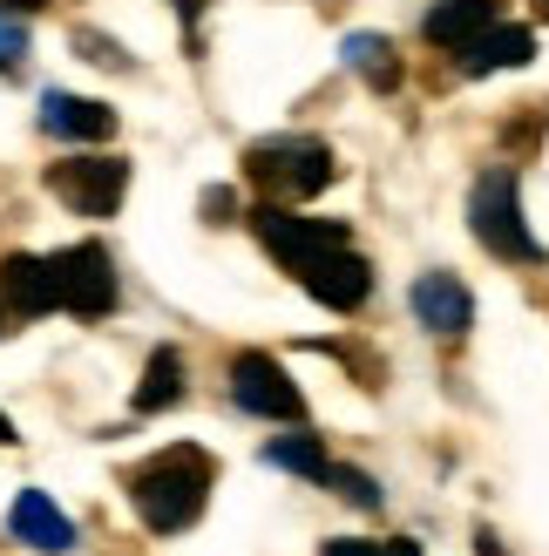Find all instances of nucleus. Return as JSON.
I'll return each instance as SVG.
<instances>
[{"instance_id":"nucleus-11","label":"nucleus","mask_w":549,"mask_h":556,"mask_svg":"<svg viewBox=\"0 0 549 556\" xmlns=\"http://www.w3.org/2000/svg\"><path fill=\"white\" fill-rule=\"evenodd\" d=\"M414 313H421V326L455 340V332H469L475 299H469V286H461L455 271H427V278H414Z\"/></svg>"},{"instance_id":"nucleus-23","label":"nucleus","mask_w":549,"mask_h":556,"mask_svg":"<svg viewBox=\"0 0 549 556\" xmlns=\"http://www.w3.org/2000/svg\"><path fill=\"white\" fill-rule=\"evenodd\" d=\"M380 556H421V543H407V536H394V543H380Z\"/></svg>"},{"instance_id":"nucleus-16","label":"nucleus","mask_w":549,"mask_h":556,"mask_svg":"<svg viewBox=\"0 0 549 556\" xmlns=\"http://www.w3.org/2000/svg\"><path fill=\"white\" fill-rule=\"evenodd\" d=\"M346 68L353 75H367L373 89H400V62H394V48L380 41V35H346Z\"/></svg>"},{"instance_id":"nucleus-1","label":"nucleus","mask_w":549,"mask_h":556,"mask_svg":"<svg viewBox=\"0 0 549 556\" xmlns=\"http://www.w3.org/2000/svg\"><path fill=\"white\" fill-rule=\"evenodd\" d=\"M129 503H136V516H143L156 536L190 530V522L204 516V503H210V455L204 448H163L156 462L136 468Z\"/></svg>"},{"instance_id":"nucleus-26","label":"nucleus","mask_w":549,"mask_h":556,"mask_svg":"<svg viewBox=\"0 0 549 556\" xmlns=\"http://www.w3.org/2000/svg\"><path fill=\"white\" fill-rule=\"evenodd\" d=\"M14 441H21V434H14V421H8V414H0V448H14Z\"/></svg>"},{"instance_id":"nucleus-6","label":"nucleus","mask_w":549,"mask_h":556,"mask_svg":"<svg viewBox=\"0 0 549 556\" xmlns=\"http://www.w3.org/2000/svg\"><path fill=\"white\" fill-rule=\"evenodd\" d=\"M252 225H258V238H265V252L279 258L285 271H298L306 258H319V252H333V244H346L340 225H325V217H292L285 204L252 211Z\"/></svg>"},{"instance_id":"nucleus-8","label":"nucleus","mask_w":549,"mask_h":556,"mask_svg":"<svg viewBox=\"0 0 549 556\" xmlns=\"http://www.w3.org/2000/svg\"><path fill=\"white\" fill-rule=\"evenodd\" d=\"M292 278H298V286H306L319 305H333V313H353V305H367V292H373L367 258H360V252H346V244H333V252L306 258Z\"/></svg>"},{"instance_id":"nucleus-19","label":"nucleus","mask_w":549,"mask_h":556,"mask_svg":"<svg viewBox=\"0 0 549 556\" xmlns=\"http://www.w3.org/2000/svg\"><path fill=\"white\" fill-rule=\"evenodd\" d=\"M21 54H27V27H21V14L0 8V68H21Z\"/></svg>"},{"instance_id":"nucleus-20","label":"nucleus","mask_w":549,"mask_h":556,"mask_svg":"<svg viewBox=\"0 0 549 556\" xmlns=\"http://www.w3.org/2000/svg\"><path fill=\"white\" fill-rule=\"evenodd\" d=\"M81 48H89V54H95L102 68H129V54H123L116 41H102V35H81Z\"/></svg>"},{"instance_id":"nucleus-3","label":"nucleus","mask_w":549,"mask_h":556,"mask_svg":"<svg viewBox=\"0 0 549 556\" xmlns=\"http://www.w3.org/2000/svg\"><path fill=\"white\" fill-rule=\"evenodd\" d=\"M469 225L496 258H542V244L523 225V190H515V170H488L475 184V204H469Z\"/></svg>"},{"instance_id":"nucleus-7","label":"nucleus","mask_w":549,"mask_h":556,"mask_svg":"<svg viewBox=\"0 0 549 556\" xmlns=\"http://www.w3.org/2000/svg\"><path fill=\"white\" fill-rule=\"evenodd\" d=\"M54 286H62V305L81 319H102L116 305V265H108L102 244H75V252L54 258Z\"/></svg>"},{"instance_id":"nucleus-15","label":"nucleus","mask_w":549,"mask_h":556,"mask_svg":"<svg viewBox=\"0 0 549 556\" xmlns=\"http://www.w3.org/2000/svg\"><path fill=\"white\" fill-rule=\"evenodd\" d=\"M177 401H183V359H177V346H156L143 367V387H136V414H163Z\"/></svg>"},{"instance_id":"nucleus-27","label":"nucleus","mask_w":549,"mask_h":556,"mask_svg":"<svg viewBox=\"0 0 549 556\" xmlns=\"http://www.w3.org/2000/svg\"><path fill=\"white\" fill-rule=\"evenodd\" d=\"M0 332H8V313H0Z\"/></svg>"},{"instance_id":"nucleus-2","label":"nucleus","mask_w":549,"mask_h":556,"mask_svg":"<svg viewBox=\"0 0 549 556\" xmlns=\"http://www.w3.org/2000/svg\"><path fill=\"white\" fill-rule=\"evenodd\" d=\"M244 170L271 204H306L333 184V150L312 143V136H265V143L244 150Z\"/></svg>"},{"instance_id":"nucleus-4","label":"nucleus","mask_w":549,"mask_h":556,"mask_svg":"<svg viewBox=\"0 0 549 556\" xmlns=\"http://www.w3.org/2000/svg\"><path fill=\"white\" fill-rule=\"evenodd\" d=\"M48 190L81 217H116L123 190H129V163L123 156H68L48 170Z\"/></svg>"},{"instance_id":"nucleus-13","label":"nucleus","mask_w":549,"mask_h":556,"mask_svg":"<svg viewBox=\"0 0 549 556\" xmlns=\"http://www.w3.org/2000/svg\"><path fill=\"white\" fill-rule=\"evenodd\" d=\"M536 62V35L529 27H488L461 48V68L469 75H502V68H529Z\"/></svg>"},{"instance_id":"nucleus-17","label":"nucleus","mask_w":549,"mask_h":556,"mask_svg":"<svg viewBox=\"0 0 549 556\" xmlns=\"http://www.w3.org/2000/svg\"><path fill=\"white\" fill-rule=\"evenodd\" d=\"M271 462L292 468V476H312V482H325V468H333L312 434H285V441H271Z\"/></svg>"},{"instance_id":"nucleus-21","label":"nucleus","mask_w":549,"mask_h":556,"mask_svg":"<svg viewBox=\"0 0 549 556\" xmlns=\"http://www.w3.org/2000/svg\"><path fill=\"white\" fill-rule=\"evenodd\" d=\"M325 556H380V543H360V536H333Z\"/></svg>"},{"instance_id":"nucleus-28","label":"nucleus","mask_w":549,"mask_h":556,"mask_svg":"<svg viewBox=\"0 0 549 556\" xmlns=\"http://www.w3.org/2000/svg\"><path fill=\"white\" fill-rule=\"evenodd\" d=\"M536 8H542V14H549V0H536Z\"/></svg>"},{"instance_id":"nucleus-24","label":"nucleus","mask_w":549,"mask_h":556,"mask_svg":"<svg viewBox=\"0 0 549 556\" xmlns=\"http://www.w3.org/2000/svg\"><path fill=\"white\" fill-rule=\"evenodd\" d=\"M170 8H177V14H183V21H197V14H204V8H210V0H170Z\"/></svg>"},{"instance_id":"nucleus-12","label":"nucleus","mask_w":549,"mask_h":556,"mask_svg":"<svg viewBox=\"0 0 549 556\" xmlns=\"http://www.w3.org/2000/svg\"><path fill=\"white\" fill-rule=\"evenodd\" d=\"M41 129H48V136H68V143H102V136H116V109L54 89V96L41 102Z\"/></svg>"},{"instance_id":"nucleus-14","label":"nucleus","mask_w":549,"mask_h":556,"mask_svg":"<svg viewBox=\"0 0 549 556\" xmlns=\"http://www.w3.org/2000/svg\"><path fill=\"white\" fill-rule=\"evenodd\" d=\"M488 27H496V0H442V8L421 21V35L434 48H455L461 54L475 35H488Z\"/></svg>"},{"instance_id":"nucleus-10","label":"nucleus","mask_w":549,"mask_h":556,"mask_svg":"<svg viewBox=\"0 0 549 556\" xmlns=\"http://www.w3.org/2000/svg\"><path fill=\"white\" fill-rule=\"evenodd\" d=\"M8 530L21 536V543H35V549H48V556H62V549H75V522L48 503V489H21L14 495V509H8Z\"/></svg>"},{"instance_id":"nucleus-25","label":"nucleus","mask_w":549,"mask_h":556,"mask_svg":"<svg viewBox=\"0 0 549 556\" xmlns=\"http://www.w3.org/2000/svg\"><path fill=\"white\" fill-rule=\"evenodd\" d=\"M0 8H8V14H35L41 0H0Z\"/></svg>"},{"instance_id":"nucleus-18","label":"nucleus","mask_w":549,"mask_h":556,"mask_svg":"<svg viewBox=\"0 0 549 556\" xmlns=\"http://www.w3.org/2000/svg\"><path fill=\"white\" fill-rule=\"evenodd\" d=\"M325 482H333L346 503H360V509H373V503H380V489L360 476V468H340V462H333V468H325Z\"/></svg>"},{"instance_id":"nucleus-5","label":"nucleus","mask_w":549,"mask_h":556,"mask_svg":"<svg viewBox=\"0 0 549 556\" xmlns=\"http://www.w3.org/2000/svg\"><path fill=\"white\" fill-rule=\"evenodd\" d=\"M231 401L244 414H265V421H298V414H306L298 387L285 380V367L271 353H238L231 359Z\"/></svg>"},{"instance_id":"nucleus-9","label":"nucleus","mask_w":549,"mask_h":556,"mask_svg":"<svg viewBox=\"0 0 549 556\" xmlns=\"http://www.w3.org/2000/svg\"><path fill=\"white\" fill-rule=\"evenodd\" d=\"M0 292H8L14 313L41 319L62 305V286H54V258H35V252H14L8 265H0Z\"/></svg>"},{"instance_id":"nucleus-22","label":"nucleus","mask_w":549,"mask_h":556,"mask_svg":"<svg viewBox=\"0 0 549 556\" xmlns=\"http://www.w3.org/2000/svg\"><path fill=\"white\" fill-rule=\"evenodd\" d=\"M475 556H509V549H502V536H496V530H475Z\"/></svg>"}]
</instances>
